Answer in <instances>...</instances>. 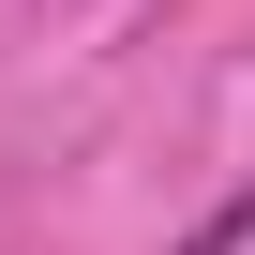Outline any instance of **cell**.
<instances>
[{"label": "cell", "mask_w": 255, "mask_h": 255, "mask_svg": "<svg viewBox=\"0 0 255 255\" xmlns=\"http://www.w3.org/2000/svg\"><path fill=\"white\" fill-rule=\"evenodd\" d=\"M195 255H255V195H225V210L195 225Z\"/></svg>", "instance_id": "cell-1"}]
</instances>
